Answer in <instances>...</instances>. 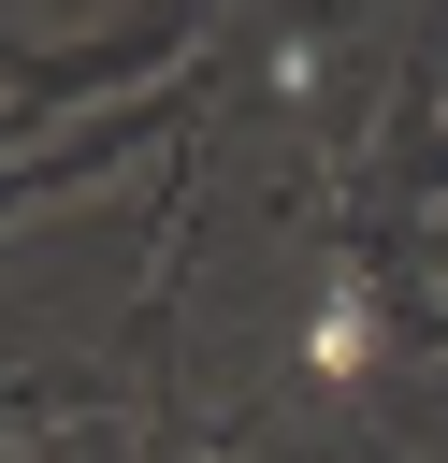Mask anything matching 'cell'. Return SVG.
<instances>
[{
  "label": "cell",
  "mask_w": 448,
  "mask_h": 463,
  "mask_svg": "<svg viewBox=\"0 0 448 463\" xmlns=\"http://www.w3.org/2000/svg\"><path fill=\"white\" fill-rule=\"evenodd\" d=\"M361 347H376V333H361V289H332V304H318V376H361Z\"/></svg>",
  "instance_id": "cell-1"
}]
</instances>
